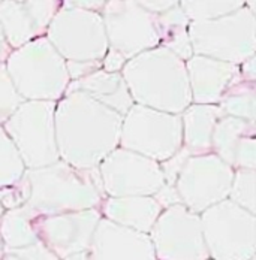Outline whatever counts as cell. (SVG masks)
I'll return each instance as SVG.
<instances>
[{
    "instance_id": "4fadbf2b",
    "label": "cell",
    "mask_w": 256,
    "mask_h": 260,
    "mask_svg": "<svg viewBox=\"0 0 256 260\" xmlns=\"http://www.w3.org/2000/svg\"><path fill=\"white\" fill-rule=\"evenodd\" d=\"M108 47L126 58L159 45L156 14L136 0H106L101 11Z\"/></svg>"
},
{
    "instance_id": "83f0119b",
    "label": "cell",
    "mask_w": 256,
    "mask_h": 260,
    "mask_svg": "<svg viewBox=\"0 0 256 260\" xmlns=\"http://www.w3.org/2000/svg\"><path fill=\"white\" fill-rule=\"evenodd\" d=\"M24 101L26 99L18 93L9 77L5 63H0V124H3Z\"/></svg>"
},
{
    "instance_id": "d590c367",
    "label": "cell",
    "mask_w": 256,
    "mask_h": 260,
    "mask_svg": "<svg viewBox=\"0 0 256 260\" xmlns=\"http://www.w3.org/2000/svg\"><path fill=\"white\" fill-rule=\"evenodd\" d=\"M250 11H253L255 12V0H246V3H244Z\"/></svg>"
},
{
    "instance_id": "ac0fdd59",
    "label": "cell",
    "mask_w": 256,
    "mask_h": 260,
    "mask_svg": "<svg viewBox=\"0 0 256 260\" xmlns=\"http://www.w3.org/2000/svg\"><path fill=\"white\" fill-rule=\"evenodd\" d=\"M186 69L195 104H219L226 87L240 74L238 64L203 54H193L187 58Z\"/></svg>"
},
{
    "instance_id": "2e32d148",
    "label": "cell",
    "mask_w": 256,
    "mask_h": 260,
    "mask_svg": "<svg viewBox=\"0 0 256 260\" xmlns=\"http://www.w3.org/2000/svg\"><path fill=\"white\" fill-rule=\"evenodd\" d=\"M93 260H154L150 235L101 217L89 248Z\"/></svg>"
},
{
    "instance_id": "e0dca14e",
    "label": "cell",
    "mask_w": 256,
    "mask_h": 260,
    "mask_svg": "<svg viewBox=\"0 0 256 260\" xmlns=\"http://www.w3.org/2000/svg\"><path fill=\"white\" fill-rule=\"evenodd\" d=\"M211 151L234 169H256L255 121L223 114L213 130Z\"/></svg>"
},
{
    "instance_id": "8fae6325",
    "label": "cell",
    "mask_w": 256,
    "mask_h": 260,
    "mask_svg": "<svg viewBox=\"0 0 256 260\" xmlns=\"http://www.w3.org/2000/svg\"><path fill=\"white\" fill-rule=\"evenodd\" d=\"M234 168L217 154H190L181 166L174 182L180 202L195 212L228 198Z\"/></svg>"
},
{
    "instance_id": "8d00e7d4",
    "label": "cell",
    "mask_w": 256,
    "mask_h": 260,
    "mask_svg": "<svg viewBox=\"0 0 256 260\" xmlns=\"http://www.w3.org/2000/svg\"><path fill=\"white\" fill-rule=\"evenodd\" d=\"M3 211H5V207H3V204H2V190H0V217H2V214H3Z\"/></svg>"
},
{
    "instance_id": "ba28073f",
    "label": "cell",
    "mask_w": 256,
    "mask_h": 260,
    "mask_svg": "<svg viewBox=\"0 0 256 260\" xmlns=\"http://www.w3.org/2000/svg\"><path fill=\"white\" fill-rule=\"evenodd\" d=\"M57 101L26 99L2 124L15 144L26 169L57 161L54 111Z\"/></svg>"
},
{
    "instance_id": "4316f807",
    "label": "cell",
    "mask_w": 256,
    "mask_h": 260,
    "mask_svg": "<svg viewBox=\"0 0 256 260\" xmlns=\"http://www.w3.org/2000/svg\"><path fill=\"white\" fill-rule=\"evenodd\" d=\"M256 169L240 168L234 169V177L231 182L228 198L237 205L256 214Z\"/></svg>"
},
{
    "instance_id": "3957f363",
    "label": "cell",
    "mask_w": 256,
    "mask_h": 260,
    "mask_svg": "<svg viewBox=\"0 0 256 260\" xmlns=\"http://www.w3.org/2000/svg\"><path fill=\"white\" fill-rule=\"evenodd\" d=\"M27 202L44 215L96 208L106 196L99 169H82L59 158L57 161L26 169Z\"/></svg>"
},
{
    "instance_id": "1f68e13d",
    "label": "cell",
    "mask_w": 256,
    "mask_h": 260,
    "mask_svg": "<svg viewBox=\"0 0 256 260\" xmlns=\"http://www.w3.org/2000/svg\"><path fill=\"white\" fill-rule=\"evenodd\" d=\"M106 0H62V6L65 8H81L95 12H101Z\"/></svg>"
},
{
    "instance_id": "52a82bcc",
    "label": "cell",
    "mask_w": 256,
    "mask_h": 260,
    "mask_svg": "<svg viewBox=\"0 0 256 260\" xmlns=\"http://www.w3.org/2000/svg\"><path fill=\"white\" fill-rule=\"evenodd\" d=\"M120 147L163 161L183 145L181 114L135 104L123 115Z\"/></svg>"
},
{
    "instance_id": "e575fe53",
    "label": "cell",
    "mask_w": 256,
    "mask_h": 260,
    "mask_svg": "<svg viewBox=\"0 0 256 260\" xmlns=\"http://www.w3.org/2000/svg\"><path fill=\"white\" fill-rule=\"evenodd\" d=\"M11 51H12V48L8 44V41L5 38V33H3V28L0 26V63H5L6 61V58L11 54Z\"/></svg>"
},
{
    "instance_id": "cb8c5ba5",
    "label": "cell",
    "mask_w": 256,
    "mask_h": 260,
    "mask_svg": "<svg viewBox=\"0 0 256 260\" xmlns=\"http://www.w3.org/2000/svg\"><path fill=\"white\" fill-rule=\"evenodd\" d=\"M256 85L253 79L238 77L231 82L223 91L219 108L223 114L244 118L249 121L256 120Z\"/></svg>"
},
{
    "instance_id": "44dd1931",
    "label": "cell",
    "mask_w": 256,
    "mask_h": 260,
    "mask_svg": "<svg viewBox=\"0 0 256 260\" xmlns=\"http://www.w3.org/2000/svg\"><path fill=\"white\" fill-rule=\"evenodd\" d=\"M223 115L217 104H192L181 112L183 147L190 154L211 153V136L216 121Z\"/></svg>"
},
{
    "instance_id": "d4e9b609",
    "label": "cell",
    "mask_w": 256,
    "mask_h": 260,
    "mask_svg": "<svg viewBox=\"0 0 256 260\" xmlns=\"http://www.w3.org/2000/svg\"><path fill=\"white\" fill-rule=\"evenodd\" d=\"M26 172V165L15 144L0 124V190L18 181Z\"/></svg>"
},
{
    "instance_id": "8992f818",
    "label": "cell",
    "mask_w": 256,
    "mask_h": 260,
    "mask_svg": "<svg viewBox=\"0 0 256 260\" xmlns=\"http://www.w3.org/2000/svg\"><path fill=\"white\" fill-rule=\"evenodd\" d=\"M208 256L216 260L256 257V215L230 198L200 212Z\"/></svg>"
},
{
    "instance_id": "9a60e30c",
    "label": "cell",
    "mask_w": 256,
    "mask_h": 260,
    "mask_svg": "<svg viewBox=\"0 0 256 260\" xmlns=\"http://www.w3.org/2000/svg\"><path fill=\"white\" fill-rule=\"evenodd\" d=\"M62 0H2L0 26L11 48L44 36Z\"/></svg>"
},
{
    "instance_id": "f546056e",
    "label": "cell",
    "mask_w": 256,
    "mask_h": 260,
    "mask_svg": "<svg viewBox=\"0 0 256 260\" xmlns=\"http://www.w3.org/2000/svg\"><path fill=\"white\" fill-rule=\"evenodd\" d=\"M102 68V60H66V69L71 79H78Z\"/></svg>"
},
{
    "instance_id": "f35d334b",
    "label": "cell",
    "mask_w": 256,
    "mask_h": 260,
    "mask_svg": "<svg viewBox=\"0 0 256 260\" xmlns=\"http://www.w3.org/2000/svg\"><path fill=\"white\" fill-rule=\"evenodd\" d=\"M0 2H2V0H0Z\"/></svg>"
},
{
    "instance_id": "484cf974",
    "label": "cell",
    "mask_w": 256,
    "mask_h": 260,
    "mask_svg": "<svg viewBox=\"0 0 256 260\" xmlns=\"http://www.w3.org/2000/svg\"><path fill=\"white\" fill-rule=\"evenodd\" d=\"M246 0H180V8L189 20H208L231 14L241 6Z\"/></svg>"
},
{
    "instance_id": "5bb4252c",
    "label": "cell",
    "mask_w": 256,
    "mask_h": 260,
    "mask_svg": "<svg viewBox=\"0 0 256 260\" xmlns=\"http://www.w3.org/2000/svg\"><path fill=\"white\" fill-rule=\"evenodd\" d=\"M101 217L99 207L51 215L42 214L38 221V235L57 259H89L93 232Z\"/></svg>"
},
{
    "instance_id": "ffe728a7",
    "label": "cell",
    "mask_w": 256,
    "mask_h": 260,
    "mask_svg": "<svg viewBox=\"0 0 256 260\" xmlns=\"http://www.w3.org/2000/svg\"><path fill=\"white\" fill-rule=\"evenodd\" d=\"M66 90H78L105 106L125 115L135 104L122 72H106L102 68L78 79H71Z\"/></svg>"
},
{
    "instance_id": "30bf717a",
    "label": "cell",
    "mask_w": 256,
    "mask_h": 260,
    "mask_svg": "<svg viewBox=\"0 0 256 260\" xmlns=\"http://www.w3.org/2000/svg\"><path fill=\"white\" fill-rule=\"evenodd\" d=\"M156 259L207 260L201 217L198 212L176 202L162 209L150 229Z\"/></svg>"
},
{
    "instance_id": "603a6c76",
    "label": "cell",
    "mask_w": 256,
    "mask_h": 260,
    "mask_svg": "<svg viewBox=\"0 0 256 260\" xmlns=\"http://www.w3.org/2000/svg\"><path fill=\"white\" fill-rule=\"evenodd\" d=\"M189 17L176 5L163 12L156 14V26L159 31V45L187 60L193 55V48L189 38Z\"/></svg>"
},
{
    "instance_id": "74e56055",
    "label": "cell",
    "mask_w": 256,
    "mask_h": 260,
    "mask_svg": "<svg viewBox=\"0 0 256 260\" xmlns=\"http://www.w3.org/2000/svg\"><path fill=\"white\" fill-rule=\"evenodd\" d=\"M3 257V242H2V238H0V259Z\"/></svg>"
},
{
    "instance_id": "836d02e7",
    "label": "cell",
    "mask_w": 256,
    "mask_h": 260,
    "mask_svg": "<svg viewBox=\"0 0 256 260\" xmlns=\"http://www.w3.org/2000/svg\"><path fill=\"white\" fill-rule=\"evenodd\" d=\"M255 64H256L255 55H250L249 58H246L243 63H240V64H238L240 75H241V77H244V78L253 79V81H255V78H256Z\"/></svg>"
},
{
    "instance_id": "7402d4cb",
    "label": "cell",
    "mask_w": 256,
    "mask_h": 260,
    "mask_svg": "<svg viewBox=\"0 0 256 260\" xmlns=\"http://www.w3.org/2000/svg\"><path fill=\"white\" fill-rule=\"evenodd\" d=\"M41 215V212L29 204L5 209L0 217V238L3 248H18L36 242L39 239L38 221Z\"/></svg>"
},
{
    "instance_id": "d6986e66",
    "label": "cell",
    "mask_w": 256,
    "mask_h": 260,
    "mask_svg": "<svg viewBox=\"0 0 256 260\" xmlns=\"http://www.w3.org/2000/svg\"><path fill=\"white\" fill-rule=\"evenodd\" d=\"M99 208L103 217L135 231L149 234L163 207L154 196L136 194L105 196Z\"/></svg>"
},
{
    "instance_id": "277c9868",
    "label": "cell",
    "mask_w": 256,
    "mask_h": 260,
    "mask_svg": "<svg viewBox=\"0 0 256 260\" xmlns=\"http://www.w3.org/2000/svg\"><path fill=\"white\" fill-rule=\"evenodd\" d=\"M5 66L24 99L59 101L71 81L66 60L45 35L12 48Z\"/></svg>"
},
{
    "instance_id": "6da1fadb",
    "label": "cell",
    "mask_w": 256,
    "mask_h": 260,
    "mask_svg": "<svg viewBox=\"0 0 256 260\" xmlns=\"http://www.w3.org/2000/svg\"><path fill=\"white\" fill-rule=\"evenodd\" d=\"M123 115L78 90H66L55 102L54 126L62 160L96 168L120 144Z\"/></svg>"
},
{
    "instance_id": "f1b7e54d",
    "label": "cell",
    "mask_w": 256,
    "mask_h": 260,
    "mask_svg": "<svg viewBox=\"0 0 256 260\" xmlns=\"http://www.w3.org/2000/svg\"><path fill=\"white\" fill-rule=\"evenodd\" d=\"M8 260H57V256L51 250L38 239L24 247L18 248H3V257Z\"/></svg>"
},
{
    "instance_id": "7a4b0ae2",
    "label": "cell",
    "mask_w": 256,
    "mask_h": 260,
    "mask_svg": "<svg viewBox=\"0 0 256 260\" xmlns=\"http://www.w3.org/2000/svg\"><path fill=\"white\" fill-rule=\"evenodd\" d=\"M122 75L136 104L174 114L192 104L186 61L162 45L128 58Z\"/></svg>"
},
{
    "instance_id": "7c38bea8",
    "label": "cell",
    "mask_w": 256,
    "mask_h": 260,
    "mask_svg": "<svg viewBox=\"0 0 256 260\" xmlns=\"http://www.w3.org/2000/svg\"><path fill=\"white\" fill-rule=\"evenodd\" d=\"M98 169L106 196H153L165 185L159 161L120 145L103 157Z\"/></svg>"
},
{
    "instance_id": "d6a6232c",
    "label": "cell",
    "mask_w": 256,
    "mask_h": 260,
    "mask_svg": "<svg viewBox=\"0 0 256 260\" xmlns=\"http://www.w3.org/2000/svg\"><path fill=\"white\" fill-rule=\"evenodd\" d=\"M136 2L153 14L163 12V11H166V9H169V8L180 3V0H136Z\"/></svg>"
},
{
    "instance_id": "4dcf8cb0",
    "label": "cell",
    "mask_w": 256,
    "mask_h": 260,
    "mask_svg": "<svg viewBox=\"0 0 256 260\" xmlns=\"http://www.w3.org/2000/svg\"><path fill=\"white\" fill-rule=\"evenodd\" d=\"M126 61L128 58L122 52L108 47V51L105 52L102 58V69L106 72H122Z\"/></svg>"
},
{
    "instance_id": "9c48e42d",
    "label": "cell",
    "mask_w": 256,
    "mask_h": 260,
    "mask_svg": "<svg viewBox=\"0 0 256 260\" xmlns=\"http://www.w3.org/2000/svg\"><path fill=\"white\" fill-rule=\"evenodd\" d=\"M45 36L65 60H102L108 51L101 12L89 9L60 6Z\"/></svg>"
},
{
    "instance_id": "5b68a950",
    "label": "cell",
    "mask_w": 256,
    "mask_h": 260,
    "mask_svg": "<svg viewBox=\"0 0 256 260\" xmlns=\"http://www.w3.org/2000/svg\"><path fill=\"white\" fill-rule=\"evenodd\" d=\"M255 12L244 5L217 18L192 20L189 38L193 54L240 64L255 55Z\"/></svg>"
}]
</instances>
